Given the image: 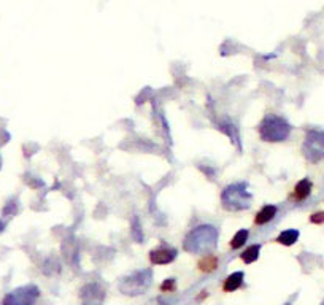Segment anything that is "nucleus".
I'll use <instances>...</instances> for the list:
<instances>
[{"mask_svg": "<svg viewBox=\"0 0 324 305\" xmlns=\"http://www.w3.org/2000/svg\"><path fill=\"white\" fill-rule=\"evenodd\" d=\"M216 240H218V231L213 226L203 224V226H197L191 231L186 239H184V250L189 253H205L210 251L212 248H215Z\"/></svg>", "mask_w": 324, "mask_h": 305, "instance_id": "1", "label": "nucleus"}, {"mask_svg": "<svg viewBox=\"0 0 324 305\" xmlns=\"http://www.w3.org/2000/svg\"><path fill=\"white\" fill-rule=\"evenodd\" d=\"M291 133V124L281 116L267 114L259 124V135L264 142H284Z\"/></svg>", "mask_w": 324, "mask_h": 305, "instance_id": "2", "label": "nucleus"}, {"mask_svg": "<svg viewBox=\"0 0 324 305\" xmlns=\"http://www.w3.org/2000/svg\"><path fill=\"white\" fill-rule=\"evenodd\" d=\"M222 207L229 212H237V210H245L250 207L251 193L248 191L246 183H234L224 188L221 194Z\"/></svg>", "mask_w": 324, "mask_h": 305, "instance_id": "3", "label": "nucleus"}, {"mask_svg": "<svg viewBox=\"0 0 324 305\" xmlns=\"http://www.w3.org/2000/svg\"><path fill=\"white\" fill-rule=\"evenodd\" d=\"M150 284H151V272L140 270V272H133L132 275L124 278L119 288L124 294L137 296V294H143V292L148 289Z\"/></svg>", "mask_w": 324, "mask_h": 305, "instance_id": "4", "label": "nucleus"}, {"mask_svg": "<svg viewBox=\"0 0 324 305\" xmlns=\"http://www.w3.org/2000/svg\"><path fill=\"white\" fill-rule=\"evenodd\" d=\"M38 296H40V291H38L37 286L27 284L8 292L3 297L2 305H34Z\"/></svg>", "mask_w": 324, "mask_h": 305, "instance_id": "5", "label": "nucleus"}, {"mask_svg": "<svg viewBox=\"0 0 324 305\" xmlns=\"http://www.w3.org/2000/svg\"><path fill=\"white\" fill-rule=\"evenodd\" d=\"M175 258H176V250H173V248H167V246L156 248V250H152L150 253V261L156 265L170 264Z\"/></svg>", "mask_w": 324, "mask_h": 305, "instance_id": "6", "label": "nucleus"}, {"mask_svg": "<svg viewBox=\"0 0 324 305\" xmlns=\"http://www.w3.org/2000/svg\"><path fill=\"white\" fill-rule=\"evenodd\" d=\"M311 189H313V183H311V180H308V178H302V180L294 186V189H292L291 199L296 202H303L305 199H308L310 197Z\"/></svg>", "mask_w": 324, "mask_h": 305, "instance_id": "7", "label": "nucleus"}, {"mask_svg": "<svg viewBox=\"0 0 324 305\" xmlns=\"http://www.w3.org/2000/svg\"><path fill=\"white\" fill-rule=\"evenodd\" d=\"M83 304L85 305H100L104 291L97 284H87L83 288Z\"/></svg>", "mask_w": 324, "mask_h": 305, "instance_id": "8", "label": "nucleus"}, {"mask_svg": "<svg viewBox=\"0 0 324 305\" xmlns=\"http://www.w3.org/2000/svg\"><path fill=\"white\" fill-rule=\"evenodd\" d=\"M277 212H278V208L275 205H264L256 213V216H254V224H256V226L267 224V222H270L273 218H275Z\"/></svg>", "mask_w": 324, "mask_h": 305, "instance_id": "9", "label": "nucleus"}, {"mask_svg": "<svg viewBox=\"0 0 324 305\" xmlns=\"http://www.w3.org/2000/svg\"><path fill=\"white\" fill-rule=\"evenodd\" d=\"M243 278H245V273L243 272H234L231 273L226 280H224V284H222V289L224 292H234L237 291L241 284H243Z\"/></svg>", "mask_w": 324, "mask_h": 305, "instance_id": "10", "label": "nucleus"}, {"mask_svg": "<svg viewBox=\"0 0 324 305\" xmlns=\"http://www.w3.org/2000/svg\"><path fill=\"white\" fill-rule=\"evenodd\" d=\"M299 235H301V234H299V231H296V229H286V231H283L277 237V241H278L280 245L292 246L299 240Z\"/></svg>", "mask_w": 324, "mask_h": 305, "instance_id": "11", "label": "nucleus"}, {"mask_svg": "<svg viewBox=\"0 0 324 305\" xmlns=\"http://www.w3.org/2000/svg\"><path fill=\"white\" fill-rule=\"evenodd\" d=\"M307 146L324 150V132L323 131H310L307 133Z\"/></svg>", "mask_w": 324, "mask_h": 305, "instance_id": "12", "label": "nucleus"}, {"mask_svg": "<svg viewBox=\"0 0 324 305\" xmlns=\"http://www.w3.org/2000/svg\"><path fill=\"white\" fill-rule=\"evenodd\" d=\"M218 267V258L213 256V254H207L199 261V270L202 272H213Z\"/></svg>", "mask_w": 324, "mask_h": 305, "instance_id": "13", "label": "nucleus"}, {"mask_svg": "<svg viewBox=\"0 0 324 305\" xmlns=\"http://www.w3.org/2000/svg\"><path fill=\"white\" fill-rule=\"evenodd\" d=\"M259 253H260V245H251L250 248H246V250L240 254V259L243 261L245 264H251V262H254V261H258Z\"/></svg>", "mask_w": 324, "mask_h": 305, "instance_id": "14", "label": "nucleus"}, {"mask_svg": "<svg viewBox=\"0 0 324 305\" xmlns=\"http://www.w3.org/2000/svg\"><path fill=\"white\" fill-rule=\"evenodd\" d=\"M248 237H250V232L246 229H240L231 240V248L232 250H238V248H241L248 241Z\"/></svg>", "mask_w": 324, "mask_h": 305, "instance_id": "15", "label": "nucleus"}, {"mask_svg": "<svg viewBox=\"0 0 324 305\" xmlns=\"http://www.w3.org/2000/svg\"><path fill=\"white\" fill-rule=\"evenodd\" d=\"M175 286H176L175 280H173V278H169V280H165V282L161 284V291H164V292H172V291L175 289Z\"/></svg>", "mask_w": 324, "mask_h": 305, "instance_id": "16", "label": "nucleus"}, {"mask_svg": "<svg viewBox=\"0 0 324 305\" xmlns=\"http://www.w3.org/2000/svg\"><path fill=\"white\" fill-rule=\"evenodd\" d=\"M310 222H313V224H324V212H315V213H311Z\"/></svg>", "mask_w": 324, "mask_h": 305, "instance_id": "17", "label": "nucleus"}, {"mask_svg": "<svg viewBox=\"0 0 324 305\" xmlns=\"http://www.w3.org/2000/svg\"><path fill=\"white\" fill-rule=\"evenodd\" d=\"M3 226H5V224H3V222H2V221H0V232H2V229H3Z\"/></svg>", "mask_w": 324, "mask_h": 305, "instance_id": "18", "label": "nucleus"}, {"mask_svg": "<svg viewBox=\"0 0 324 305\" xmlns=\"http://www.w3.org/2000/svg\"><path fill=\"white\" fill-rule=\"evenodd\" d=\"M284 305H291V304H284Z\"/></svg>", "mask_w": 324, "mask_h": 305, "instance_id": "19", "label": "nucleus"}, {"mask_svg": "<svg viewBox=\"0 0 324 305\" xmlns=\"http://www.w3.org/2000/svg\"><path fill=\"white\" fill-rule=\"evenodd\" d=\"M321 305H324V302H323V304H321Z\"/></svg>", "mask_w": 324, "mask_h": 305, "instance_id": "20", "label": "nucleus"}]
</instances>
